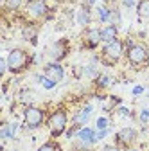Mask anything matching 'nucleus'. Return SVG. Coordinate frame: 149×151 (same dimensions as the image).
I'll list each match as a JSON object with an SVG mask.
<instances>
[{
    "mask_svg": "<svg viewBox=\"0 0 149 151\" xmlns=\"http://www.w3.org/2000/svg\"><path fill=\"white\" fill-rule=\"evenodd\" d=\"M27 63H29V56L22 49H14L7 56V68L11 72H22L27 67Z\"/></svg>",
    "mask_w": 149,
    "mask_h": 151,
    "instance_id": "nucleus-1",
    "label": "nucleus"
},
{
    "mask_svg": "<svg viewBox=\"0 0 149 151\" xmlns=\"http://www.w3.org/2000/svg\"><path fill=\"white\" fill-rule=\"evenodd\" d=\"M65 126H67V115H65V111H54L50 119H49V128H50V133L54 137H58L61 135L63 131H65Z\"/></svg>",
    "mask_w": 149,
    "mask_h": 151,
    "instance_id": "nucleus-2",
    "label": "nucleus"
},
{
    "mask_svg": "<svg viewBox=\"0 0 149 151\" xmlns=\"http://www.w3.org/2000/svg\"><path fill=\"white\" fill-rule=\"evenodd\" d=\"M120 52H122V43L120 42H111V43H108L106 47H104V52H102V56H104V61L106 63H110V65H113L119 58H120Z\"/></svg>",
    "mask_w": 149,
    "mask_h": 151,
    "instance_id": "nucleus-3",
    "label": "nucleus"
},
{
    "mask_svg": "<svg viewBox=\"0 0 149 151\" xmlns=\"http://www.w3.org/2000/svg\"><path fill=\"white\" fill-rule=\"evenodd\" d=\"M43 122V111L40 108H27L25 110V124L29 128H38Z\"/></svg>",
    "mask_w": 149,
    "mask_h": 151,
    "instance_id": "nucleus-4",
    "label": "nucleus"
},
{
    "mask_svg": "<svg viewBox=\"0 0 149 151\" xmlns=\"http://www.w3.org/2000/svg\"><path fill=\"white\" fill-rule=\"evenodd\" d=\"M128 58H129V61H131L133 65H138V63H144V61H145L147 52H145L144 47H140V45H133L131 49L128 50Z\"/></svg>",
    "mask_w": 149,
    "mask_h": 151,
    "instance_id": "nucleus-5",
    "label": "nucleus"
},
{
    "mask_svg": "<svg viewBox=\"0 0 149 151\" xmlns=\"http://www.w3.org/2000/svg\"><path fill=\"white\" fill-rule=\"evenodd\" d=\"M45 78L50 79V81H54V83L61 81V79H63V68H61L59 65H56V63L47 65V67H45Z\"/></svg>",
    "mask_w": 149,
    "mask_h": 151,
    "instance_id": "nucleus-6",
    "label": "nucleus"
},
{
    "mask_svg": "<svg viewBox=\"0 0 149 151\" xmlns=\"http://www.w3.org/2000/svg\"><path fill=\"white\" fill-rule=\"evenodd\" d=\"M27 11L32 16H42L47 11V6H45L43 0H32V2H29V6H27Z\"/></svg>",
    "mask_w": 149,
    "mask_h": 151,
    "instance_id": "nucleus-7",
    "label": "nucleus"
},
{
    "mask_svg": "<svg viewBox=\"0 0 149 151\" xmlns=\"http://www.w3.org/2000/svg\"><path fill=\"white\" fill-rule=\"evenodd\" d=\"M135 137H137L135 129H131V128H124V129H120L119 133H117V142L129 144V142H133V140H135Z\"/></svg>",
    "mask_w": 149,
    "mask_h": 151,
    "instance_id": "nucleus-8",
    "label": "nucleus"
},
{
    "mask_svg": "<svg viewBox=\"0 0 149 151\" xmlns=\"http://www.w3.org/2000/svg\"><path fill=\"white\" fill-rule=\"evenodd\" d=\"M115 38H117V27H115V25L104 27V29L101 31V40H102V42H106V43L115 42Z\"/></svg>",
    "mask_w": 149,
    "mask_h": 151,
    "instance_id": "nucleus-9",
    "label": "nucleus"
},
{
    "mask_svg": "<svg viewBox=\"0 0 149 151\" xmlns=\"http://www.w3.org/2000/svg\"><path fill=\"white\" fill-rule=\"evenodd\" d=\"M65 54H67V42L63 40V42H58L54 47H52V50H50V56L54 60H61V58H65Z\"/></svg>",
    "mask_w": 149,
    "mask_h": 151,
    "instance_id": "nucleus-10",
    "label": "nucleus"
},
{
    "mask_svg": "<svg viewBox=\"0 0 149 151\" xmlns=\"http://www.w3.org/2000/svg\"><path fill=\"white\" fill-rule=\"evenodd\" d=\"M99 42H101V31L90 29V31L86 32V45H88V47H95Z\"/></svg>",
    "mask_w": 149,
    "mask_h": 151,
    "instance_id": "nucleus-11",
    "label": "nucleus"
},
{
    "mask_svg": "<svg viewBox=\"0 0 149 151\" xmlns=\"http://www.w3.org/2000/svg\"><path fill=\"white\" fill-rule=\"evenodd\" d=\"M79 139H81L83 142H86V144H92V142H95V140H97L95 135H94V131H92L90 128H85V129L79 131Z\"/></svg>",
    "mask_w": 149,
    "mask_h": 151,
    "instance_id": "nucleus-12",
    "label": "nucleus"
},
{
    "mask_svg": "<svg viewBox=\"0 0 149 151\" xmlns=\"http://www.w3.org/2000/svg\"><path fill=\"white\" fill-rule=\"evenodd\" d=\"M90 113H92V106H86L81 113H77V115H76V119H74V121H76V124H83V122H86V119H88Z\"/></svg>",
    "mask_w": 149,
    "mask_h": 151,
    "instance_id": "nucleus-13",
    "label": "nucleus"
},
{
    "mask_svg": "<svg viewBox=\"0 0 149 151\" xmlns=\"http://www.w3.org/2000/svg\"><path fill=\"white\" fill-rule=\"evenodd\" d=\"M138 14L140 16H149V0H142L140 6H138Z\"/></svg>",
    "mask_w": 149,
    "mask_h": 151,
    "instance_id": "nucleus-14",
    "label": "nucleus"
},
{
    "mask_svg": "<svg viewBox=\"0 0 149 151\" xmlns=\"http://www.w3.org/2000/svg\"><path fill=\"white\" fill-rule=\"evenodd\" d=\"M38 151H61V147H59V144H56V142H47Z\"/></svg>",
    "mask_w": 149,
    "mask_h": 151,
    "instance_id": "nucleus-15",
    "label": "nucleus"
},
{
    "mask_svg": "<svg viewBox=\"0 0 149 151\" xmlns=\"http://www.w3.org/2000/svg\"><path fill=\"white\" fill-rule=\"evenodd\" d=\"M34 36H36V29H32V27L24 29V38L25 40H34Z\"/></svg>",
    "mask_w": 149,
    "mask_h": 151,
    "instance_id": "nucleus-16",
    "label": "nucleus"
},
{
    "mask_svg": "<svg viewBox=\"0 0 149 151\" xmlns=\"http://www.w3.org/2000/svg\"><path fill=\"white\" fill-rule=\"evenodd\" d=\"M90 16H88V11L86 9H81L79 11V24H88Z\"/></svg>",
    "mask_w": 149,
    "mask_h": 151,
    "instance_id": "nucleus-17",
    "label": "nucleus"
},
{
    "mask_svg": "<svg viewBox=\"0 0 149 151\" xmlns=\"http://www.w3.org/2000/svg\"><path fill=\"white\" fill-rule=\"evenodd\" d=\"M20 4H22V0H6V6H7L9 9H16Z\"/></svg>",
    "mask_w": 149,
    "mask_h": 151,
    "instance_id": "nucleus-18",
    "label": "nucleus"
},
{
    "mask_svg": "<svg viewBox=\"0 0 149 151\" xmlns=\"http://www.w3.org/2000/svg\"><path fill=\"white\" fill-rule=\"evenodd\" d=\"M99 16H101V20H102V22H106L108 18H110V11H108L106 7H101V9H99Z\"/></svg>",
    "mask_w": 149,
    "mask_h": 151,
    "instance_id": "nucleus-19",
    "label": "nucleus"
},
{
    "mask_svg": "<svg viewBox=\"0 0 149 151\" xmlns=\"http://www.w3.org/2000/svg\"><path fill=\"white\" fill-rule=\"evenodd\" d=\"M106 126H108V121L101 117V119L97 121V128H99V129H106Z\"/></svg>",
    "mask_w": 149,
    "mask_h": 151,
    "instance_id": "nucleus-20",
    "label": "nucleus"
},
{
    "mask_svg": "<svg viewBox=\"0 0 149 151\" xmlns=\"http://www.w3.org/2000/svg\"><path fill=\"white\" fill-rule=\"evenodd\" d=\"M42 83H43V86H45V88H52V86L56 85L54 81H50V79H47V78H45V79L42 78Z\"/></svg>",
    "mask_w": 149,
    "mask_h": 151,
    "instance_id": "nucleus-21",
    "label": "nucleus"
},
{
    "mask_svg": "<svg viewBox=\"0 0 149 151\" xmlns=\"http://www.w3.org/2000/svg\"><path fill=\"white\" fill-rule=\"evenodd\" d=\"M22 101H25V103H27V101H32V93H31V92H24Z\"/></svg>",
    "mask_w": 149,
    "mask_h": 151,
    "instance_id": "nucleus-22",
    "label": "nucleus"
},
{
    "mask_svg": "<svg viewBox=\"0 0 149 151\" xmlns=\"http://www.w3.org/2000/svg\"><path fill=\"white\" fill-rule=\"evenodd\" d=\"M140 117H142V121H147V119H149V110H144Z\"/></svg>",
    "mask_w": 149,
    "mask_h": 151,
    "instance_id": "nucleus-23",
    "label": "nucleus"
},
{
    "mask_svg": "<svg viewBox=\"0 0 149 151\" xmlns=\"http://www.w3.org/2000/svg\"><path fill=\"white\" fill-rule=\"evenodd\" d=\"M142 92H144L142 86H135V88H133V93H135V96H138V93H142Z\"/></svg>",
    "mask_w": 149,
    "mask_h": 151,
    "instance_id": "nucleus-24",
    "label": "nucleus"
},
{
    "mask_svg": "<svg viewBox=\"0 0 149 151\" xmlns=\"http://www.w3.org/2000/svg\"><path fill=\"white\" fill-rule=\"evenodd\" d=\"M104 151H120L119 147H115V146H106L104 147Z\"/></svg>",
    "mask_w": 149,
    "mask_h": 151,
    "instance_id": "nucleus-25",
    "label": "nucleus"
},
{
    "mask_svg": "<svg viewBox=\"0 0 149 151\" xmlns=\"http://www.w3.org/2000/svg\"><path fill=\"white\" fill-rule=\"evenodd\" d=\"M86 74H88V76H94V74H95V68H94V67H88V68H86Z\"/></svg>",
    "mask_w": 149,
    "mask_h": 151,
    "instance_id": "nucleus-26",
    "label": "nucleus"
},
{
    "mask_svg": "<svg viewBox=\"0 0 149 151\" xmlns=\"http://www.w3.org/2000/svg\"><path fill=\"white\" fill-rule=\"evenodd\" d=\"M99 83H101L102 86H106V85H108V78H106V76H104V78H101V81H99Z\"/></svg>",
    "mask_w": 149,
    "mask_h": 151,
    "instance_id": "nucleus-27",
    "label": "nucleus"
},
{
    "mask_svg": "<svg viewBox=\"0 0 149 151\" xmlns=\"http://www.w3.org/2000/svg\"><path fill=\"white\" fill-rule=\"evenodd\" d=\"M133 2H135V0H124V4H126L128 7H131V6H133Z\"/></svg>",
    "mask_w": 149,
    "mask_h": 151,
    "instance_id": "nucleus-28",
    "label": "nucleus"
}]
</instances>
